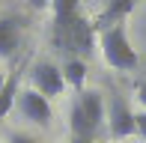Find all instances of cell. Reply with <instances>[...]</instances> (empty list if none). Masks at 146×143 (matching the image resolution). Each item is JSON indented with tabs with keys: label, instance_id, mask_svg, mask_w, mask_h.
<instances>
[{
	"label": "cell",
	"instance_id": "1",
	"mask_svg": "<svg viewBox=\"0 0 146 143\" xmlns=\"http://www.w3.org/2000/svg\"><path fill=\"white\" fill-rule=\"evenodd\" d=\"M51 45L57 51L69 57H78L84 60L87 54H92V45H96V27L87 21V18L78 12V15L60 18V21L51 24Z\"/></svg>",
	"mask_w": 146,
	"mask_h": 143
},
{
	"label": "cell",
	"instance_id": "2",
	"mask_svg": "<svg viewBox=\"0 0 146 143\" xmlns=\"http://www.w3.org/2000/svg\"><path fill=\"white\" fill-rule=\"evenodd\" d=\"M104 125V95L98 89H84L78 93L75 105L69 107V131L72 140H92Z\"/></svg>",
	"mask_w": 146,
	"mask_h": 143
},
{
	"label": "cell",
	"instance_id": "3",
	"mask_svg": "<svg viewBox=\"0 0 146 143\" xmlns=\"http://www.w3.org/2000/svg\"><path fill=\"white\" fill-rule=\"evenodd\" d=\"M98 45H102L104 63H108L110 69H116V72H131L140 63L137 51L131 48V39H128L125 24H113V27L98 30Z\"/></svg>",
	"mask_w": 146,
	"mask_h": 143
},
{
	"label": "cell",
	"instance_id": "4",
	"mask_svg": "<svg viewBox=\"0 0 146 143\" xmlns=\"http://www.w3.org/2000/svg\"><path fill=\"white\" fill-rule=\"evenodd\" d=\"M104 122H108V131L113 140H125L134 134V110L128 107L122 95H113L110 105L104 107Z\"/></svg>",
	"mask_w": 146,
	"mask_h": 143
},
{
	"label": "cell",
	"instance_id": "5",
	"mask_svg": "<svg viewBox=\"0 0 146 143\" xmlns=\"http://www.w3.org/2000/svg\"><path fill=\"white\" fill-rule=\"evenodd\" d=\"M30 77H33V87L30 89H36L39 95H45V99H57V95H63V89H66V81H63V72H60L57 63H51V60H39V63H33V72H30Z\"/></svg>",
	"mask_w": 146,
	"mask_h": 143
},
{
	"label": "cell",
	"instance_id": "6",
	"mask_svg": "<svg viewBox=\"0 0 146 143\" xmlns=\"http://www.w3.org/2000/svg\"><path fill=\"white\" fill-rule=\"evenodd\" d=\"M15 107L24 113V119H30L33 125L39 128H48L51 119H54V110H51V101L45 95H39L36 89H21L15 99Z\"/></svg>",
	"mask_w": 146,
	"mask_h": 143
},
{
	"label": "cell",
	"instance_id": "7",
	"mask_svg": "<svg viewBox=\"0 0 146 143\" xmlns=\"http://www.w3.org/2000/svg\"><path fill=\"white\" fill-rule=\"evenodd\" d=\"M21 36H24V27L15 15L0 18V57L3 60H15L18 48H21Z\"/></svg>",
	"mask_w": 146,
	"mask_h": 143
},
{
	"label": "cell",
	"instance_id": "8",
	"mask_svg": "<svg viewBox=\"0 0 146 143\" xmlns=\"http://www.w3.org/2000/svg\"><path fill=\"white\" fill-rule=\"evenodd\" d=\"M21 72H24V63H12V69L3 75V87H0V119L15 107V99L21 93Z\"/></svg>",
	"mask_w": 146,
	"mask_h": 143
},
{
	"label": "cell",
	"instance_id": "9",
	"mask_svg": "<svg viewBox=\"0 0 146 143\" xmlns=\"http://www.w3.org/2000/svg\"><path fill=\"white\" fill-rule=\"evenodd\" d=\"M137 0H108L102 9V15H98V21L92 24L96 30H104V27H113V24H125V18H128V12L134 9Z\"/></svg>",
	"mask_w": 146,
	"mask_h": 143
},
{
	"label": "cell",
	"instance_id": "10",
	"mask_svg": "<svg viewBox=\"0 0 146 143\" xmlns=\"http://www.w3.org/2000/svg\"><path fill=\"white\" fill-rule=\"evenodd\" d=\"M60 72H63L66 87H75L78 93H84V89H87V63H84V60L69 57V60L60 66Z\"/></svg>",
	"mask_w": 146,
	"mask_h": 143
},
{
	"label": "cell",
	"instance_id": "11",
	"mask_svg": "<svg viewBox=\"0 0 146 143\" xmlns=\"http://www.w3.org/2000/svg\"><path fill=\"white\" fill-rule=\"evenodd\" d=\"M48 3H51V9H54V21L81 12V0H48Z\"/></svg>",
	"mask_w": 146,
	"mask_h": 143
},
{
	"label": "cell",
	"instance_id": "12",
	"mask_svg": "<svg viewBox=\"0 0 146 143\" xmlns=\"http://www.w3.org/2000/svg\"><path fill=\"white\" fill-rule=\"evenodd\" d=\"M134 134H140V137L146 140V110L134 113Z\"/></svg>",
	"mask_w": 146,
	"mask_h": 143
},
{
	"label": "cell",
	"instance_id": "13",
	"mask_svg": "<svg viewBox=\"0 0 146 143\" xmlns=\"http://www.w3.org/2000/svg\"><path fill=\"white\" fill-rule=\"evenodd\" d=\"M9 143H39V140H36V137H30V134L12 131V134H9Z\"/></svg>",
	"mask_w": 146,
	"mask_h": 143
},
{
	"label": "cell",
	"instance_id": "14",
	"mask_svg": "<svg viewBox=\"0 0 146 143\" xmlns=\"http://www.w3.org/2000/svg\"><path fill=\"white\" fill-rule=\"evenodd\" d=\"M137 101L143 105V110H146V81H140L137 83Z\"/></svg>",
	"mask_w": 146,
	"mask_h": 143
},
{
	"label": "cell",
	"instance_id": "15",
	"mask_svg": "<svg viewBox=\"0 0 146 143\" xmlns=\"http://www.w3.org/2000/svg\"><path fill=\"white\" fill-rule=\"evenodd\" d=\"M30 6L33 9H42V6H48V0H30Z\"/></svg>",
	"mask_w": 146,
	"mask_h": 143
},
{
	"label": "cell",
	"instance_id": "16",
	"mask_svg": "<svg viewBox=\"0 0 146 143\" xmlns=\"http://www.w3.org/2000/svg\"><path fill=\"white\" fill-rule=\"evenodd\" d=\"M69 143H92V140H69Z\"/></svg>",
	"mask_w": 146,
	"mask_h": 143
},
{
	"label": "cell",
	"instance_id": "17",
	"mask_svg": "<svg viewBox=\"0 0 146 143\" xmlns=\"http://www.w3.org/2000/svg\"><path fill=\"white\" fill-rule=\"evenodd\" d=\"M0 87H3V72H0Z\"/></svg>",
	"mask_w": 146,
	"mask_h": 143
}]
</instances>
